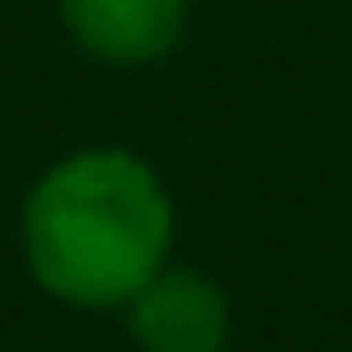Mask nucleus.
<instances>
[{
    "instance_id": "f03ea898",
    "label": "nucleus",
    "mask_w": 352,
    "mask_h": 352,
    "mask_svg": "<svg viewBox=\"0 0 352 352\" xmlns=\"http://www.w3.org/2000/svg\"><path fill=\"white\" fill-rule=\"evenodd\" d=\"M124 327L138 352H228L235 307L215 274L189 261H164L124 307Z\"/></svg>"
},
{
    "instance_id": "7ed1b4c3",
    "label": "nucleus",
    "mask_w": 352,
    "mask_h": 352,
    "mask_svg": "<svg viewBox=\"0 0 352 352\" xmlns=\"http://www.w3.org/2000/svg\"><path fill=\"white\" fill-rule=\"evenodd\" d=\"M59 26L98 65H157L183 46L189 0H52Z\"/></svg>"
},
{
    "instance_id": "f257e3e1",
    "label": "nucleus",
    "mask_w": 352,
    "mask_h": 352,
    "mask_svg": "<svg viewBox=\"0 0 352 352\" xmlns=\"http://www.w3.org/2000/svg\"><path fill=\"white\" fill-rule=\"evenodd\" d=\"M20 261L46 300L124 314L131 294L176 261V196L164 170L124 144L65 151L20 202Z\"/></svg>"
}]
</instances>
